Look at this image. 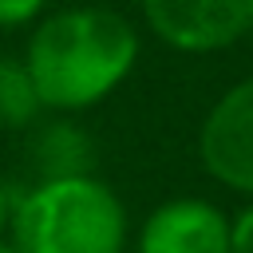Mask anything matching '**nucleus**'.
Returning a JSON list of instances; mask_svg holds the SVG:
<instances>
[{
	"label": "nucleus",
	"instance_id": "nucleus-4",
	"mask_svg": "<svg viewBox=\"0 0 253 253\" xmlns=\"http://www.w3.org/2000/svg\"><path fill=\"white\" fill-rule=\"evenodd\" d=\"M198 158L217 186L253 198V71L210 103L198 126Z\"/></svg>",
	"mask_w": 253,
	"mask_h": 253
},
{
	"label": "nucleus",
	"instance_id": "nucleus-3",
	"mask_svg": "<svg viewBox=\"0 0 253 253\" xmlns=\"http://www.w3.org/2000/svg\"><path fill=\"white\" fill-rule=\"evenodd\" d=\"M142 20L158 43L210 55L253 32V0H142Z\"/></svg>",
	"mask_w": 253,
	"mask_h": 253
},
{
	"label": "nucleus",
	"instance_id": "nucleus-11",
	"mask_svg": "<svg viewBox=\"0 0 253 253\" xmlns=\"http://www.w3.org/2000/svg\"><path fill=\"white\" fill-rule=\"evenodd\" d=\"M0 253H20V249H16V245H12L8 237H0Z\"/></svg>",
	"mask_w": 253,
	"mask_h": 253
},
{
	"label": "nucleus",
	"instance_id": "nucleus-10",
	"mask_svg": "<svg viewBox=\"0 0 253 253\" xmlns=\"http://www.w3.org/2000/svg\"><path fill=\"white\" fill-rule=\"evenodd\" d=\"M12 206H16V194L0 182V237H8V225H12Z\"/></svg>",
	"mask_w": 253,
	"mask_h": 253
},
{
	"label": "nucleus",
	"instance_id": "nucleus-6",
	"mask_svg": "<svg viewBox=\"0 0 253 253\" xmlns=\"http://www.w3.org/2000/svg\"><path fill=\"white\" fill-rule=\"evenodd\" d=\"M32 170L40 178L91 174L95 170V142H91V134L79 123H71L67 115L43 123L36 130V138H32Z\"/></svg>",
	"mask_w": 253,
	"mask_h": 253
},
{
	"label": "nucleus",
	"instance_id": "nucleus-9",
	"mask_svg": "<svg viewBox=\"0 0 253 253\" xmlns=\"http://www.w3.org/2000/svg\"><path fill=\"white\" fill-rule=\"evenodd\" d=\"M229 253H253V202L229 225Z\"/></svg>",
	"mask_w": 253,
	"mask_h": 253
},
{
	"label": "nucleus",
	"instance_id": "nucleus-5",
	"mask_svg": "<svg viewBox=\"0 0 253 253\" xmlns=\"http://www.w3.org/2000/svg\"><path fill=\"white\" fill-rule=\"evenodd\" d=\"M229 225L233 217L221 206L198 194H182L158 202L146 213L134 249L138 253H229Z\"/></svg>",
	"mask_w": 253,
	"mask_h": 253
},
{
	"label": "nucleus",
	"instance_id": "nucleus-2",
	"mask_svg": "<svg viewBox=\"0 0 253 253\" xmlns=\"http://www.w3.org/2000/svg\"><path fill=\"white\" fill-rule=\"evenodd\" d=\"M126 237V206L95 170L40 178L16 194L8 225L20 253H123Z\"/></svg>",
	"mask_w": 253,
	"mask_h": 253
},
{
	"label": "nucleus",
	"instance_id": "nucleus-7",
	"mask_svg": "<svg viewBox=\"0 0 253 253\" xmlns=\"http://www.w3.org/2000/svg\"><path fill=\"white\" fill-rule=\"evenodd\" d=\"M43 103L32 87V75L24 67V59H8L0 55V126L4 130H24L40 119Z\"/></svg>",
	"mask_w": 253,
	"mask_h": 253
},
{
	"label": "nucleus",
	"instance_id": "nucleus-1",
	"mask_svg": "<svg viewBox=\"0 0 253 253\" xmlns=\"http://www.w3.org/2000/svg\"><path fill=\"white\" fill-rule=\"evenodd\" d=\"M142 51L138 28L107 4H79L32 24L24 67L43 111L75 115L115 95Z\"/></svg>",
	"mask_w": 253,
	"mask_h": 253
},
{
	"label": "nucleus",
	"instance_id": "nucleus-8",
	"mask_svg": "<svg viewBox=\"0 0 253 253\" xmlns=\"http://www.w3.org/2000/svg\"><path fill=\"white\" fill-rule=\"evenodd\" d=\"M47 0H0V28H32Z\"/></svg>",
	"mask_w": 253,
	"mask_h": 253
}]
</instances>
